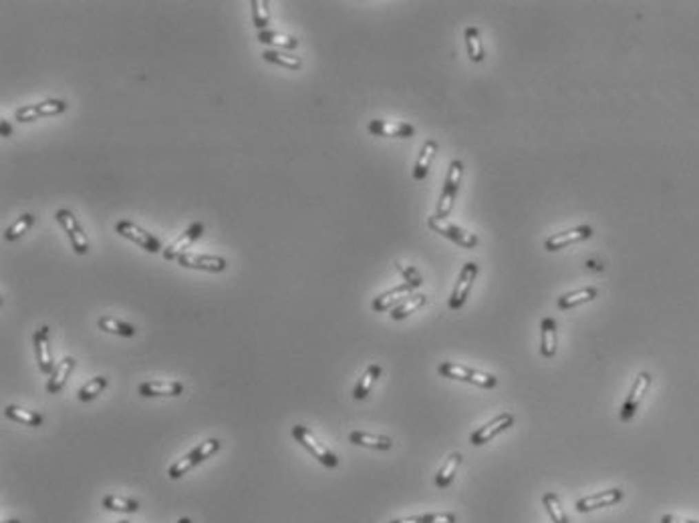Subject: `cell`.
Here are the masks:
<instances>
[{
    "label": "cell",
    "instance_id": "cell-26",
    "mask_svg": "<svg viewBox=\"0 0 699 523\" xmlns=\"http://www.w3.org/2000/svg\"><path fill=\"white\" fill-rule=\"evenodd\" d=\"M379 376H381V366L379 365L369 366V368L365 370V374L361 376V381L357 383V387H355V391H353V396H355L357 401H363V398L371 392V389H373V385H375Z\"/></svg>",
    "mask_w": 699,
    "mask_h": 523
},
{
    "label": "cell",
    "instance_id": "cell-22",
    "mask_svg": "<svg viewBox=\"0 0 699 523\" xmlns=\"http://www.w3.org/2000/svg\"><path fill=\"white\" fill-rule=\"evenodd\" d=\"M435 151H437V141H426V145L421 147V153H419V159H417V163H415V167H413V180L415 182H421V180H426V175L430 173V167H431V161H433V157H435Z\"/></svg>",
    "mask_w": 699,
    "mask_h": 523
},
{
    "label": "cell",
    "instance_id": "cell-19",
    "mask_svg": "<svg viewBox=\"0 0 699 523\" xmlns=\"http://www.w3.org/2000/svg\"><path fill=\"white\" fill-rule=\"evenodd\" d=\"M540 354L552 359L556 354V322L554 318H544L540 322Z\"/></svg>",
    "mask_w": 699,
    "mask_h": 523
},
{
    "label": "cell",
    "instance_id": "cell-28",
    "mask_svg": "<svg viewBox=\"0 0 699 523\" xmlns=\"http://www.w3.org/2000/svg\"><path fill=\"white\" fill-rule=\"evenodd\" d=\"M99 328L105 330V332H111V334L127 337V339L135 337V332H137L135 326L127 324V322H123V320H117V318H113V316H103V318H99Z\"/></svg>",
    "mask_w": 699,
    "mask_h": 523
},
{
    "label": "cell",
    "instance_id": "cell-29",
    "mask_svg": "<svg viewBox=\"0 0 699 523\" xmlns=\"http://www.w3.org/2000/svg\"><path fill=\"white\" fill-rule=\"evenodd\" d=\"M4 415L12 420H19L23 425H28V427H41L43 425V417L34 411H27L23 407H17V405H8L4 409Z\"/></svg>",
    "mask_w": 699,
    "mask_h": 523
},
{
    "label": "cell",
    "instance_id": "cell-23",
    "mask_svg": "<svg viewBox=\"0 0 699 523\" xmlns=\"http://www.w3.org/2000/svg\"><path fill=\"white\" fill-rule=\"evenodd\" d=\"M349 441L359 447H369V449H377V451H389L393 447V441L389 437H379V435H369L363 431H353L349 435Z\"/></svg>",
    "mask_w": 699,
    "mask_h": 523
},
{
    "label": "cell",
    "instance_id": "cell-8",
    "mask_svg": "<svg viewBox=\"0 0 699 523\" xmlns=\"http://www.w3.org/2000/svg\"><path fill=\"white\" fill-rule=\"evenodd\" d=\"M478 276V264L476 262H468L461 272H459V278H457V284L452 292V298H450V308L452 310H459L463 304H466V298L472 290V284Z\"/></svg>",
    "mask_w": 699,
    "mask_h": 523
},
{
    "label": "cell",
    "instance_id": "cell-1",
    "mask_svg": "<svg viewBox=\"0 0 699 523\" xmlns=\"http://www.w3.org/2000/svg\"><path fill=\"white\" fill-rule=\"evenodd\" d=\"M439 374L446 378H454V381H466L472 385H478L482 389H494L498 385V378L494 374H486V372H478L474 368L468 366L456 365V363H441L439 365Z\"/></svg>",
    "mask_w": 699,
    "mask_h": 523
},
{
    "label": "cell",
    "instance_id": "cell-16",
    "mask_svg": "<svg viewBox=\"0 0 699 523\" xmlns=\"http://www.w3.org/2000/svg\"><path fill=\"white\" fill-rule=\"evenodd\" d=\"M49 326H41L36 332H34V350H36V361H39V368L49 374L53 372V356H51V346H49Z\"/></svg>",
    "mask_w": 699,
    "mask_h": 523
},
{
    "label": "cell",
    "instance_id": "cell-43",
    "mask_svg": "<svg viewBox=\"0 0 699 523\" xmlns=\"http://www.w3.org/2000/svg\"><path fill=\"white\" fill-rule=\"evenodd\" d=\"M178 523H191V522H189L188 517H182V520H180V522H178Z\"/></svg>",
    "mask_w": 699,
    "mask_h": 523
},
{
    "label": "cell",
    "instance_id": "cell-38",
    "mask_svg": "<svg viewBox=\"0 0 699 523\" xmlns=\"http://www.w3.org/2000/svg\"><path fill=\"white\" fill-rule=\"evenodd\" d=\"M395 266H397V270L404 274V278H405V284H409V286L413 288H419L421 284H424V280H421V276H419V272L413 268V266H405V264H401V262H395Z\"/></svg>",
    "mask_w": 699,
    "mask_h": 523
},
{
    "label": "cell",
    "instance_id": "cell-25",
    "mask_svg": "<svg viewBox=\"0 0 699 523\" xmlns=\"http://www.w3.org/2000/svg\"><path fill=\"white\" fill-rule=\"evenodd\" d=\"M258 41L262 45H274L278 49H286V51H293L298 47V41L295 36H289V34H282V32H274V30H260L258 32Z\"/></svg>",
    "mask_w": 699,
    "mask_h": 523
},
{
    "label": "cell",
    "instance_id": "cell-39",
    "mask_svg": "<svg viewBox=\"0 0 699 523\" xmlns=\"http://www.w3.org/2000/svg\"><path fill=\"white\" fill-rule=\"evenodd\" d=\"M421 523H456V513H428L419 515Z\"/></svg>",
    "mask_w": 699,
    "mask_h": 523
},
{
    "label": "cell",
    "instance_id": "cell-33",
    "mask_svg": "<svg viewBox=\"0 0 699 523\" xmlns=\"http://www.w3.org/2000/svg\"><path fill=\"white\" fill-rule=\"evenodd\" d=\"M542 503H544L546 511L550 513L552 522L568 523V517H566L565 509H563V505H561V501H559V495H556V493H552V491L544 493V495H542Z\"/></svg>",
    "mask_w": 699,
    "mask_h": 523
},
{
    "label": "cell",
    "instance_id": "cell-15",
    "mask_svg": "<svg viewBox=\"0 0 699 523\" xmlns=\"http://www.w3.org/2000/svg\"><path fill=\"white\" fill-rule=\"evenodd\" d=\"M178 262L184 268L191 270H204V272H224L226 260L220 256H204V254H182Z\"/></svg>",
    "mask_w": 699,
    "mask_h": 523
},
{
    "label": "cell",
    "instance_id": "cell-35",
    "mask_svg": "<svg viewBox=\"0 0 699 523\" xmlns=\"http://www.w3.org/2000/svg\"><path fill=\"white\" fill-rule=\"evenodd\" d=\"M252 6V21H254V26L258 30H267V26L270 23V4L267 0H252L250 2Z\"/></svg>",
    "mask_w": 699,
    "mask_h": 523
},
{
    "label": "cell",
    "instance_id": "cell-41",
    "mask_svg": "<svg viewBox=\"0 0 699 523\" xmlns=\"http://www.w3.org/2000/svg\"><path fill=\"white\" fill-rule=\"evenodd\" d=\"M389 523H421V520H419V515H417V517H405V520H393V522H389Z\"/></svg>",
    "mask_w": 699,
    "mask_h": 523
},
{
    "label": "cell",
    "instance_id": "cell-10",
    "mask_svg": "<svg viewBox=\"0 0 699 523\" xmlns=\"http://www.w3.org/2000/svg\"><path fill=\"white\" fill-rule=\"evenodd\" d=\"M67 111V103L61 101V99H49V101H43V103L36 105H28V107H23L17 111V121H34L39 117H51V115H59Z\"/></svg>",
    "mask_w": 699,
    "mask_h": 523
},
{
    "label": "cell",
    "instance_id": "cell-31",
    "mask_svg": "<svg viewBox=\"0 0 699 523\" xmlns=\"http://www.w3.org/2000/svg\"><path fill=\"white\" fill-rule=\"evenodd\" d=\"M466 45H468L470 58L474 63H482L484 61V49H482V41H480V30L476 26H468L466 28Z\"/></svg>",
    "mask_w": 699,
    "mask_h": 523
},
{
    "label": "cell",
    "instance_id": "cell-14",
    "mask_svg": "<svg viewBox=\"0 0 699 523\" xmlns=\"http://www.w3.org/2000/svg\"><path fill=\"white\" fill-rule=\"evenodd\" d=\"M202 232H204V226H202L200 222L191 224L188 230L180 235V237H178L174 244H171V246H167V248L163 250V258H165V260H169V262L178 260L182 254H186V250H188L189 246H191V244H194V242H196V239L202 235Z\"/></svg>",
    "mask_w": 699,
    "mask_h": 523
},
{
    "label": "cell",
    "instance_id": "cell-5",
    "mask_svg": "<svg viewBox=\"0 0 699 523\" xmlns=\"http://www.w3.org/2000/svg\"><path fill=\"white\" fill-rule=\"evenodd\" d=\"M428 224H430V228L433 232L450 237L452 242L459 244L461 248H476V246H478V235L466 232L463 228H459V226L452 224V222H448V220H444V217L431 215L430 220H428Z\"/></svg>",
    "mask_w": 699,
    "mask_h": 523
},
{
    "label": "cell",
    "instance_id": "cell-21",
    "mask_svg": "<svg viewBox=\"0 0 699 523\" xmlns=\"http://www.w3.org/2000/svg\"><path fill=\"white\" fill-rule=\"evenodd\" d=\"M411 292H413V288L409 286V284H401V286L393 288V290H389V292L377 296L375 300H373V310H375V312H385V310H389L393 304H397L401 298H409Z\"/></svg>",
    "mask_w": 699,
    "mask_h": 523
},
{
    "label": "cell",
    "instance_id": "cell-45",
    "mask_svg": "<svg viewBox=\"0 0 699 523\" xmlns=\"http://www.w3.org/2000/svg\"><path fill=\"white\" fill-rule=\"evenodd\" d=\"M119 523H129V522H119Z\"/></svg>",
    "mask_w": 699,
    "mask_h": 523
},
{
    "label": "cell",
    "instance_id": "cell-6",
    "mask_svg": "<svg viewBox=\"0 0 699 523\" xmlns=\"http://www.w3.org/2000/svg\"><path fill=\"white\" fill-rule=\"evenodd\" d=\"M56 220H59V224L65 228V232L69 235L73 250H75L79 256H85V254L89 252V239H87V234L83 232L81 224H79L77 217L73 215V211H69V209H59V211H56Z\"/></svg>",
    "mask_w": 699,
    "mask_h": 523
},
{
    "label": "cell",
    "instance_id": "cell-11",
    "mask_svg": "<svg viewBox=\"0 0 699 523\" xmlns=\"http://www.w3.org/2000/svg\"><path fill=\"white\" fill-rule=\"evenodd\" d=\"M592 234H594V232H592L591 226L585 224V226H578V228L568 230V232H563V234L550 235V237L544 242V248H546L548 252H559V250L568 248V246H572V244H578V242L589 239Z\"/></svg>",
    "mask_w": 699,
    "mask_h": 523
},
{
    "label": "cell",
    "instance_id": "cell-37",
    "mask_svg": "<svg viewBox=\"0 0 699 523\" xmlns=\"http://www.w3.org/2000/svg\"><path fill=\"white\" fill-rule=\"evenodd\" d=\"M105 387H107V378L105 376H95L93 381H89L79 391V401H83V403L93 401L97 394H101V392L105 391Z\"/></svg>",
    "mask_w": 699,
    "mask_h": 523
},
{
    "label": "cell",
    "instance_id": "cell-44",
    "mask_svg": "<svg viewBox=\"0 0 699 523\" xmlns=\"http://www.w3.org/2000/svg\"><path fill=\"white\" fill-rule=\"evenodd\" d=\"M2 523H21L19 520H8V522H2Z\"/></svg>",
    "mask_w": 699,
    "mask_h": 523
},
{
    "label": "cell",
    "instance_id": "cell-13",
    "mask_svg": "<svg viewBox=\"0 0 699 523\" xmlns=\"http://www.w3.org/2000/svg\"><path fill=\"white\" fill-rule=\"evenodd\" d=\"M625 497V493L620 489H609V491H601V493H594V495L583 497L576 501V511L581 513H589V511H594V509H601V507H609V505H615L618 503L620 499Z\"/></svg>",
    "mask_w": 699,
    "mask_h": 523
},
{
    "label": "cell",
    "instance_id": "cell-9",
    "mask_svg": "<svg viewBox=\"0 0 699 523\" xmlns=\"http://www.w3.org/2000/svg\"><path fill=\"white\" fill-rule=\"evenodd\" d=\"M649 387H651V374L649 372H641L635 378L633 389L629 392L627 401L623 403V409H620V415H618L620 420H631V418L635 417V413H637V409H639V405H641V401H643Z\"/></svg>",
    "mask_w": 699,
    "mask_h": 523
},
{
    "label": "cell",
    "instance_id": "cell-17",
    "mask_svg": "<svg viewBox=\"0 0 699 523\" xmlns=\"http://www.w3.org/2000/svg\"><path fill=\"white\" fill-rule=\"evenodd\" d=\"M369 133H373L377 137H413L415 127L409 125V123H401V121L375 119V121L369 123Z\"/></svg>",
    "mask_w": 699,
    "mask_h": 523
},
{
    "label": "cell",
    "instance_id": "cell-27",
    "mask_svg": "<svg viewBox=\"0 0 699 523\" xmlns=\"http://www.w3.org/2000/svg\"><path fill=\"white\" fill-rule=\"evenodd\" d=\"M461 459H463V457H461L459 453H452V455L448 457V461L444 463V467L439 469L437 477H435V485H437V487H441V489L450 487V483L454 481V475H456Z\"/></svg>",
    "mask_w": 699,
    "mask_h": 523
},
{
    "label": "cell",
    "instance_id": "cell-36",
    "mask_svg": "<svg viewBox=\"0 0 699 523\" xmlns=\"http://www.w3.org/2000/svg\"><path fill=\"white\" fill-rule=\"evenodd\" d=\"M32 224H34V215H32V213H25L23 217H19V220L6 230L4 237H6L8 242H14V239H19L23 234H27Z\"/></svg>",
    "mask_w": 699,
    "mask_h": 523
},
{
    "label": "cell",
    "instance_id": "cell-42",
    "mask_svg": "<svg viewBox=\"0 0 699 523\" xmlns=\"http://www.w3.org/2000/svg\"><path fill=\"white\" fill-rule=\"evenodd\" d=\"M0 133H2L4 137H8V135L12 133V129H10V125H8L6 121H2V123H0Z\"/></svg>",
    "mask_w": 699,
    "mask_h": 523
},
{
    "label": "cell",
    "instance_id": "cell-34",
    "mask_svg": "<svg viewBox=\"0 0 699 523\" xmlns=\"http://www.w3.org/2000/svg\"><path fill=\"white\" fill-rule=\"evenodd\" d=\"M264 61L269 63H276L280 67H286V69H293V71H298L302 67V61L298 56H293V54H286V52L280 51H264L262 52Z\"/></svg>",
    "mask_w": 699,
    "mask_h": 523
},
{
    "label": "cell",
    "instance_id": "cell-12",
    "mask_svg": "<svg viewBox=\"0 0 699 523\" xmlns=\"http://www.w3.org/2000/svg\"><path fill=\"white\" fill-rule=\"evenodd\" d=\"M512 425H514V417H512L510 413H502V415H498L494 420H490L486 427H480L476 433H472V439H470V441H472V445L480 447V445L492 441L496 435L508 431Z\"/></svg>",
    "mask_w": 699,
    "mask_h": 523
},
{
    "label": "cell",
    "instance_id": "cell-30",
    "mask_svg": "<svg viewBox=\"0 0 699 523\" xmlns=\"http://www.w3.org/2000/svg\"><path fill=\"white\" fill-rule=\"evenodd\" d=\"M428 302V298L424 296V294H415V296H409L405 302H401L397 308H393V312H391V318L393 320H404V318H407L409 314H413L415 310H419L424 304Z\"/></svg>",
    "mask_w": 699,
    "mask_h": 523
},
{
    "label": "cell",
    "instance_id": "cell-40",
    "mask_svg": "<svg viewBox=\"0 0 699 523\" xmlns=\"http://www.w3.org/2000/svg\"><path fill=\"white\" fill-rule=\"evenodd\" d=\"M661 523H699V522H689V520H679L675 515H663L661 517Z\"/></svg>",
    "mask_w": 699,
    "mask_h": 523
},
{
    "label": "cell",
    "instance_id": "cell-2",
    "mask_svg": "<svg viewBox=\"0 0 699 523\" xmlns=\"http://www.w3.org/2000/svg\"><path fill=\"white\" fill-rule=\"evenodd\" d=\"M218 449H220V441H218V439H208V441L200 443L196 449H191L186 457H182L176 465L169 467V477H171V479H180V477L186 475L189 469H194L196 465H200L202 461H206L208 457H212Z\"/></svg>",
    "mask_w": 699,
    "mask_h": 523
},
{
    "label": "cell",
    "instance_id": "cell-3",
    "mask_svg": "<svg viewBox=\"0 0 699 523\" xmlns=\"http://www.w3.org/2000/svg\"><path fill=\"white\" fill-rule=\"evenodd\" d=\"M293 437H295L296 441L302 445L315 459H319L324 467H337V465H339L337 455H335L328 447H324L323 443H319L317 437H315L306 427H302V425L293 427Z\"/></svg>",
    "mask_w": 699,
    "mask_h": 523
},
{
    "label": "cell",
    "instance_id": "cell-4",
    "mask_svg": "<svg viewBox=\"0 0 699 523\" xmlns=\"http://www.w3.org/2000/svg\"><path fill=\"white\" fill-rule=\"evenodd\" d=\"M461 173H463V163L459 159H454L452 165H450L446 183H444V191H441L439 204H437V217L446 220L450 215V211L454 208V202H456L459 182H461Z\"/></svg>",
    "mask_w": 699,
    "mask_h": 523
},
{
    "label": "cell",
    "instance_id": "cell-24",
    "mask_svg": "<svg viewBox=\"0 0 699 523\" xmlns=\"http://www.w3.org/2000/svg\"><path fill=\"white\" fill-rule=\"evenodd\" d=\"M596 288H581V290H576V292H568V294H565V296H561L559 298V310H568V308H574V306H578V304H585V302H591V300H594L596 298Z\"/></svg>",
    "mask_w": 699,
    "mask_h": 523
},
{
    "label": "cell",
    "instance_id": "cell-20",
    "mask_svg": "<svg viewBox=\"0 0 699 523\" xmlns=\"http://www.w3.org/2000/svg\"><path fill=\"white\" fill-rule=\"evenodd\" d=\"M73 368H75V359L73 356L63 359L59 365L54 366L53 372H51V378L47 383V391L51 392V394H56L59 391H63V387H65V383H67V378H69Z\"/></svg>",
    "mask_w": 699,
    "mask_h": 523
},
{
    "label": "cell",
    "instance_id": "cell-7",
    "mask_svg": "<svg viewBox=\"0 0 699 523\" xmlns=\"http://www.w3.org/2000/svg\"><path fill=\"white\" fill-rule=\"evenodd\" d=\"M115 230H117V234H121L123 237L132 239L134 244L141 246L143 250H147V252H152V254H158V252L162 250V242H160L156 235H152L149 232L141 230L139 226H135L134 222H127V220L117 222Z\"/></svg>",
    "mask_w": 699,
    "mask_h": 523
},
{
    "label": "cell",
    "instance_id": "cell-18",
    "mask_svg": "<svg viewBox=\"0 0 699 523\" xmlns=\"http://www.w3.org/2000/svg\"><path fill=\"white\" fill-rule=\"evenodd\" d=\"M184 392V385L178 381H149L139 385L141 396H180Z\"/></svg>",
    "mask_w": 699,
    "mask_h": 523
},
{
    "label": "cell",
    "instance_id": "cell-32",
    "mask_svg": "<svg viewBox=\"0 0 699 523\" xmlns=\"http://www.w3.org/2000/svg\"><path fill=\"white\" fill-rule=\"evenodd\" d=\"M103 507H107L111 511H121V513H135L139 509V503L127 497L107 495L103 497Z\"/></svg>",
    "mask_w": 699,
    "mask_h": 523
}]
</instances>
